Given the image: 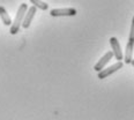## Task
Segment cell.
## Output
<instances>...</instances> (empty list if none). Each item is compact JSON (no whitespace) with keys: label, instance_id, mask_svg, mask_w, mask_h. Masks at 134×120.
<instances>
[{"label":"cell","instance_id":"cell-1","mask_svg":"<svg viewBox=\"0 0 134 120\" xmlns=\"http://www.w3.org/2000/svg\"><path fill=\"white\" fill-rule=\"evenodd\" d=\"M28 5L27 4H21L20 7H19L18 12H16V15H15V19L14 21L12 22V26H10V30L9 32L12 35H16L20 30V28L22 26V22L24 20V15H26L27 10H28Z\"/></svg>","mask_w":134,"mask_h":120},{"label":"cell","instance_id":"cell-2","mask_svg":"<svg viewBox=\"0 0 134 120\" xmlns=\"http://www.w3.org/2000/svg\"><path fill=\"white\" fill-rule=\"evenodd\" d=\"M121 67H122V62H121V61H117L114 65L108 67V68L102 69V71H100L99 73H98V79H99V80L107 79L108 76H110V75H112L113 73H116L117 71H119Z\"/></svg>","mask_w":134,"mask_h":120},{"label":"cell","instance_id":"cell-3","mask_svg":"<svg viewBox=\"0 0 134 120\" xmlns=\"http://www.w3.org/2000/svg\"><path fill=\"white\" fill-rule=\"evenodd\" d=\"M76 9L75 8H55L50 12V15L53 18H59V16H75L76 15Z\"/></svg>","mask_w":134,"mask_h":120},{"label":"cell","instance_id":"cell-4","mask_svg":"<svg viewBox=\"0 0 134 120\" xmlns=\"http://www.w3.org/2000/svg\"><path fill=\"white\" fill-rule=\"evenodd\" d=\"M110 45H111V49H112L113 57L116 58L118 61L122 60L124 54H122V52H121L120 44H119V42H118V39H117L116 37H111L110 38Z\"/></svg>","mask_w":134,"mask_h":120},{"label":"cell","instance_id":"cell-5","mask_svg":"<svg viewBox=\"0 0 134 120\" xmlns=\"http://www.w3.org/2000/svg\"><path fill=\"white\" fill-rule=\"evenodd\" d=\"M112 58H113L112 51H108L107 53H105V54L103 55V57L98 60V62H97L96 65L94 66V69H95L96 72H98V73H99L102 69H104V67L108 65V62H109V61H110L111 59H112Z\"/></svg>","mask_w":134,"mask_h":120},{"label":"cell","instance_id":"cell-6","mask_svg":"<svg viewBox=\"0 0 134 120\" xmlns=\"http://www.w3.org/2000/svg\"><path fill=\"white\" fill-rule=\"evenodd\" d=\"M36 10H37V8L34 7V6L28 8L26 15H24V20H23V22H22V27H23L24 29H28V28L30 27L34 16H35V14H36Z\"/></svg>","mask_w":134,"mask_h":120},{"label":"cell","instance_id":"cell-7","mask_svg":"<svg viewBox=\"0 0 134 120\" xmlns=\"http://www.w3.org/2000/svg\"><path fill=\"white\" fill-rule=\"evenodd\" d=\"M133 49H134V43H132V42H127L126 50H125V54H124V61L126 64L132 62V60H133Z\"/></svg>","mask_w":134,"mask_h":120},{"label":"cell","instance_id":"cell-8","mask_svg":"<svg viewBox=\"0 0 134 120\" xmlns=\"http://www.w3.org/2000/svg\"><path fill=\"white\" fill-rule=\"evenodd\" d=\"M0 19L2 20V23H4L5 26H12V19L8 15L6 8L2 6H0Z\"/></svg>","mask_w":134,"mask_h":120},{"label":"cell","instance_id":"cell-9","mask_svg":"<svg viewBox=\"0 0 134 120\" xmlns=\"http://www.w3.org/2000/svg\"><path fill=\"white\" fill-rule=\"evenodd\" d=\"M30 2L32 4L34 7L40 8L42 10H46L47 8H49V5H47L46 2H44L43 0H30Z\"/></svg>","mask_w":134,"mask_h":120},{"label":"cell","instance_id":"cell-10","mask_svg":"<svg viewBox=\"0 0 134 120\" xmlns=\"http://www.w3.org/2000/svg\"><path fill=\"white\" fill-rule=\"evenodd\" d=\"M128 42H132V43H134V16H133V19H132V26H131V31H130Z\"/></svg>","mask_w":134,"mask_h":120},{"label":"cell","instance_id":"cell-11","mask_svg":"<svg viewBox=\"0 0 134 120\" xmlns=\"http://www.w3.org/2000/svg\"><path fill=\"white\" fill-rule=\"evenodd\" d=\"M131 64H132V65H133V66H134V59H133V60H132V62H131Z\"/></svg>","mask_w":134,"mask_h":120}]
</instances>
